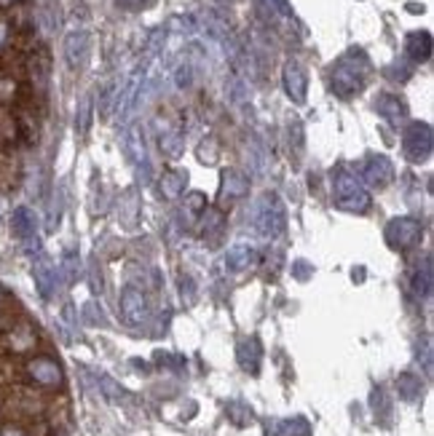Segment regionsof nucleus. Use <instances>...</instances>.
I'll return each instance as SVG.
<instances>
[{"label": "nucleus", "mask_w": 434, "mask_h": 436, "mask_svg": "<svg viewBox=\"0 0 434 436\" xmlns=\"http://www.w3.org/2000/svg\"><path fill=\"white\" fill-rule=\"evenodd\" d=\"M191 65H180V70H177V86L180 89H185V86H191Z\"/></svg>", "instance_id": "7c9ffc66"}, {"label": "nucleus", "mask_w": 434, "mask_h": 436, "mask_svg": "<svg viewBox=\"0 0 434 436\" xmlns=\"http://www.w3.org/2000/svg\"><path fill=\"white\" fill-rule=\"evenodd\" d=\"M11 228H14V233H17V236L24 241L27 252L38 257V254H41V241H38V217H35V212H32L30 206H19V209H14Z\"/></svg>", "instance_id": "423d86ee"}, {"label": "nucleus", "mask_w": 434, "mask_h": 436, "mask_svg": "<svg viewBox=\"0 0 434 436\" xmlns=\"http://www.w3.org/2000/svg\"><path fill=\"white\" fill-rule=\"evenodd\" d=\"M86 54H89V35H86V30H72L70 35L65 38V56H68V65H70L72 70L81 67L83 59H86Z\"/></svg>", "instance_id": "f8f14e48"}, {"label": "nucleus", "mask_w": 434, "mask_h": 436, "mask_svg": "<svg viewBox=\"0 0 434 436\" xmlns=\"http://www.w3.org/2000/svg\"><path fill=\"white\" fill-rule=\"evenodd\" d=\"M333 198L340 209L346 212H367L370 209V193L354 174L346 169H338L333 174Z\"/></svg>", "instance_id": "7ed1b4c3"}, {"label": "nucleus", "mask_w": 434, "mask_h": 436, "mask_svg": "<svg viewBox=\"0 0 434 436\" xmlns=\"http://www.w3.org/2000/svg\"><path fill=\"white\" fill-rule=\"evenodd\" d=\"M424 239V228L421 222L413 217H397L386 225V241L394 249H413Z\"/></svg>", "instance_id": "39448f33"}, {"label": "nucleus", "mask_w": 434, "mask_h": 436, "mask_svg": "<svg viewBox=\"0 0 434 436\" xmlns=\"http://www.w3.org/2000/svg\"><path fill=\"white\" fill-rule=\"evenodd\" d=\"M279 434L282 436H309L311 434V428H309V423H306L303 417H295V420H285V423H282Z\"/></svg>", "instance_id": "a878e982"}, {"label": "nucleus", "mask_w": 434, "mask_h": 436, "mask_svg": "<svg viewBox=\"0 0 434 436\" xmlns=\"http://www.w3.org/2000/svg\"><path fill=\"white\" fill-rule=\"evenodd\" d=\"M30 375L38 383H43V386H59L62 383V369L51 359H35V362H30Z\"/></svg>", "instance_id": "2eb2a0df"}, {"label": "nucleus", "mask_w": 434, "mask_h": 436, "mask_svg": "<svg viewBox=\"0 0 434 436\" xmlns=\"http://www.w3.org/2000/svg\"><path fill=\"white\" fill-rule=\"evenodd\" d=\"M255 11L265 25H276L282 19V14H287L285 0H255Z\"/></svg>", "instance_id": "412c9836"}, {"label": "nucleus", "mask_w": 434, "mask_h": 436, "mask_svg": "<svg viewBox=\"0 0 434 436\" xmlns=\"http://www.w3.org/2000/svg\"><path fill=\"white\" fill-rule=\"evenodd\" d=\"M282 75H285V91L289 94V99L298 102V105H303V102H306V89H309L306 70H303L298 62H287Z\"/></svg>", "instance_id": "9b49d317"}, {"label": "nucleus", "mask_w": 434, "mask_h": 436, "mask_svg": "<svg viewBox=\"0 0 434 436\" xmlns=\"http://www.w3.org/2000/svg\"><path fill=\"white\" fill-rule=\"evenodd\" d=\"M362 177H364V182H367L370 188H386V185L394 179V166H391V161H389L386 155H375V158H370V161L364 164Z\"/></svg>", "instance_id": "9d476101"}, {"label": "nucleus", "mask_w": 434, "mask_h": 436, "mask_svg": "<svg viewBox=\"0 0 434 436\" xmlns=\"http://www.w3.org/2000/svg\"><path fill=\"white\" fill-rule=\"evenodd\" d=\"M252 228L260 239H276L285 230V206L276 193H263L252 206Z\"/></svg>", "instance_id": "f03ea898"}, {"label": "nucleus", "mask_w": 434, "mask_h": 436, "mask_svg": "<svg viewBox=\"0 0 434 436\" xmlns=\"http://www.w3.org/2000/svg\"><path fill=\"white\" fill-rule=\"evenodd\" d=\"M62 276L68 284H75L81 279V257L78 252H65L62 254Z\"/></svg>", "instance_id": "5701e85b"}, {"label": "nucleus", "mask_w": 434, "mask_h": 436, "mask_svg": "<svg viewBox=\"0 0 434 436\" xmlns=\"http://www.w3.org/2000/svg\"><path fill=\"white\" fill-rule=\"evenodd\" d=\"M185 204H188V209H191V212H201V209H207V198H204L201 193H191Z\"/></svg>", "instance_id": "c756f323"}, {"label": "nucleus", "mask_w": 434, "mask_h": 436, "mask_svg": "<svg viewBox=\"0 0 434 436\" xmlns=\"http://www.w3.org/2000/svg\"><path fill=\"white\" fill-rule=\"evenodd\" d=\"M89 121H92V97H83V102H81V116H78V131H81V134H86Z\"/></svg>", "instance_id": "cd10ccee"}, {"label": "nucleus", "mask_w": 434, "mask_h": 436, "mask_svg": "<svg viewBox=\"0 0 434 436\" xmlns=\"http://www.w3.org/2000/svg\"><path fill=\"white\" fill-rule=\"evenodd\" d=\"M185 185H188V174L185 171H167L161 177V195L164 198H180L185 193Z\"/></svg>", "instance_id": "aec40b11"}, {"label": "nucleus", "mask_w": 434, "mask_h": 436, "mask_svg": "<svg viewBox=\"0 0 434 436\" xmlns=\"http://www.w3.org/2000/svg\"><path fill=\"white\" fill-rule=\"evenodd\" d=\"M32 279H35V287L38 292L43 294V297H54V292H56V279H59V270L54 268V263L43 257V254H38L35 257V265H32Z\"/></svg>", "instance_id": "6e6552de"}, {"label": "nucleus", "mask_w": 434, "mask_h": 436, "mask_svg": "<svg viewBox=\"0 0 434 436\" xmlns=\"http://www.w3.org/2000/svg\"><path fill=\"white\" fill-rule=\"evenodd\" d=\"M6 38H8V27H6L3 22H0V46L6 43Z\"/></svg>", "instance_id": "473e14b6"}, {"label": "nucleus", "mask_w": 434, "mask_h": 436, "mask_svg": "<svg viewBox=\"0 0 434 436\" xmlns=\"http://www.w3.org/2000/svg\"><path fill=\"white\" fill-rule=\"evenodd\" d=\"M410 287H413V294L415 297H429L434 287V270H432V257L424 260V265L415 268L413 279H410Z\"/></svg>", "instance_id": "f3484780"}, {"label": "nucleus", "mask_w": 434, "mask_h": 436, "mask_svg": "<svg viewBox=\"0 0 434 436\" xmlns=\"http://www.w3.org/2000/svg\"><path fill=\"white\" fill-rule=\"evenodd\" d=\"M255 260H258V249L247 241L234 243L225 252V268H228V273H244V270H249V268L255 265Z\"/></svg>", "instance_id": "1a4fd4ad"}, {"label": "nucleus", "mask_w": 434, "mask_h": 436, "mask_svg": "<svg viewBox=\"0 0 434 436\" xmlns=\"http://www.w3.org/2000/svg\"><path fill=\"white\" fill-rule=\"evenodd\" d=\"M123 206H126V215H129V217L123 219V225H126V228H134V225H137V190H129V193H126Z\"/></svg>", "instance_id": "bb28decb"}, {"label": "nucleus", "mask_w": 434, "mask_h": 436, "mask_svg": "<svg viewBox=\"0 0 434 436\" xmlns=\"http://www.w3.org/2000/svg\"><path fill=\"white\" fill-rule=\"evenodd\" d=\"M375 110H378V116H384L389 123H397L405 118V105H402V99L400 97H394V94H381L378 97V102H375Z\"/></svg>", "instance_id": "a211bd4d"}, {"label": "nucleus", "mask_w": 434, "mask_h": 436, "mask_svg": "<svg viewBox=\"0 0 434 436\" xmlns=\"http://www.w3.org/2000/svg\"><path fill=\"white\" fill-rule=\"evenodd\" d=\"M249 190V179L247 174H241L236 169H228L223 174V198H241Z\"/></svg>", "instance_id": "6ab92c4d"}, {"label": "nucleus", "mask_w": 434, "mask_h": 436, "mask_svg": "<svg viewBox=\"0 0 434 436\" xmlns=\"http://www.w3.org/2000/svg\"><path fill=\"white\" fill-rule=\"evenodd\" d=\"M123 150H126V155L137 164V166H143V164H150L147 161V153H145V140H143V131H140V126H129L126 129V137H123Z\"/></svg>", "instance_id": "4468645a"}, {"label": "nucleus", "mask_w": 434, "mask_h": 436, "mask_svg": "<svg viewBox=\"0 0 434 436\" xmlns=\"http://www.w3.org/2000/svg\"><path fill=\"white\" fill-rule=\"evenodd\" d=\"M225 225V215L220 212V209H207V217L201 222V233H204V239L209 236V233H220V228Z\"/></svg>", "instance_id": "393cba45"}, {"label": "nucleus", "mask_w": 434, "mask_h": 436, "mask_svg": "<svg viewBox=\"0 0 434 436\" xmlns=\"http://www.w3.org/2000/svg\"><path fill=\"white\" fill-rule=\"evenodd\" d=\"M3 436H22V434H19V431H14V428H6V431H3Z\"/></svg>", "instance_id": "72a5a7b5"}, {"label": "nucleus", "mask_w": 434, "mask_h": 436, "mask_svg": "<svg viewBox=\"0 0 434 436\" xmlns=\"http://www.w3.org/2000/svg\"><path fill=\"white\" fill-rule=\"evenodd\" d=\"M432 126L421 121H413L402 134V150L413 164H424L432 155Z\"/></svg>", "instance_id": "20e7f679"}, {"label": "nucleus", "mask_w": 434, "mask_h": 436, "mask_svg": "<svg viewBox=\"0 0 434 436\" xmlns=\"http://www.w3.org/2000/svg\"><path fill=\"white\" fill-rule=\"evenodd\" d=\"M183 147H185V142H183V134H180L177 129H172V131H164V134H161V150L167 153L169 158H177V155L183 153Z\"/></svg>", "instance_id": "b1692460"}, {"label": "nucleus", "mask_w": 434, "mask_h": 436, "mask_svg": "<svg viewBox=\"0 0 434 436\" xmlns=\"http://www.w3.org/2000/svg\"><path fill=\"white\" fill-rule=\"evenodd\" d=\"M198 158H201L204 164H215V161H217V147H215V142H212V140H209V150H207L204 145L198 147Z\"/></svg>", "instance_id": "c85d7f7f"}, {"label": "nucleus", "mask_w": 434, "mask_h": 436, "mask_svg": "<svg viewBox=\"0 0 434 436\" xmlns=\"http://www.w3.org/2000/svg\"><path fill=\"white\" fill-rule=\"evenodd\" d=\"M405 51L413 62H426L432 56V35L429 32H410L405 41Z\"/></svg>", "instance_id": "dca6fc26"}, {"label": "nucleus", "mask_w": 434, "mask_h": 436, "mask_svg": "<svg viewBox=\"0 0 434 436\" xmlns=\"http://www.w3.org/2000/svg\"><path fill=\"white\" fill-rule=\"evenodd\" d=\"M121 316L132 327L143 324L145 318H147V303H145L143 292L132 290V287L123 290V294H121Z\"/></svg>", "instance_id": "0eeeda50"}, {"label": "nucleus", "mask_w": 434, "mask_h": 436, "mask_svg": "<svg viewBox=\"0 0 434 436\" xmlns=\"http://www.w3.org/2000/svg\"><path fill=\"white\" fill-rule=\"evenodd\" d=\"M408 11H410V14H424V6H418V3H410Z\"/></svg>", "instance_id": "2f4dec72"}, {"label": "nucleus", "mask_w": 434, "mask_h": 436, "mask_svg": "<svg viewBox=\"0 0 434 436\" xmlns=\"http://www.w3.org/2000/svg\"><path fill=\"white\" fill-rule=\"evenodd\" d=\"M367 70H370L367 56L362 51H349L333 67V91L343 99L354 97L367 83Z\"/></svg>", "instance_id": "f257e3e1"}, {"label": "nucleus", "mask_w": 434, "mask_h": 436, "mask_svg": "<svg viewBox=\"0 0 434 436\" xmlns=\"http://www.w3.org/2000/svg\"><path fill=\"white\" fill-rule=\"evenodd\" d=\"M11 3H14V0H0V6H11Z\"/></svg>", "instance_id": "f704fd0d"}, {"label": "nucleus", "mask_w": 434, "mask_h": 436, "mask_svg": "<svg viewBox=\"0 0 434 436\" xmlns=\"http://www.w3.org/2000/svg\"><path fill=\"white\" fill-rule=\"evenodd\" d=\"M397 391H400V399L405 402H415L421 396V380L415 375H400L397 380Z\"/></svg>", "instance_id": "4be33fe9"}, {"label": "nucleus", "mask_w": 434, "mask_h": 436, "mask_svg": "<svg viewBox=\"0 0 434 436\" xmlns=\"http://www.w3.org/2000/svg\"><path fill=\"white\" fill-rule=\"evenodd\" d=\"M236 353H239V364L247 369V372H258L260 369V356H263V351H260V340L258 338H244L239 342V348H236Z\"/></svg>", "instance_id": "ddd939ff"}]
</instances>
